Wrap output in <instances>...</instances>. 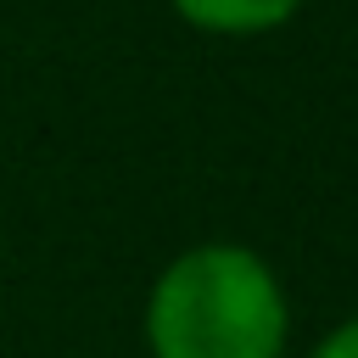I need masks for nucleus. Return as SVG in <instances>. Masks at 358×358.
Returning <instances> with one entry per match:
<instances>
[{
    "instance_id": "f257e3e1",
    "label": "nucleus",
    "mask_w": 358,
    "mask_h": 358,
    "mask_svg": "<svg viewBox=\"0 0 358 358\" xmlns=\"http://www.w3.org/2000/svg\"><path fill=\"white\" fill-rule=\"evenodd\" d=\"M291 313L274 268L235 241L179 252L145 302L151 358H285Z\"/></svg>"
},
{
    "instance_id": "f03ea898",
    "label": "nucleus",
    "mask_w": 358,
    "mask_h": 358,
    "mask_svg": "<svg viewBox=\"0 0 358 358\" xmlns=\"http://www.w3.org/2000/svg\"><path fill=\"white\" fill-rule=\"evenodd\" d=\"M173 11L201 34H268L302 11V0H173Z\"/></svg>"
},
{
    "instance_id": "7ed1b4c3",
    "label": "nucleus",
    "mask_w": 358,
    "mask_h": 358,
    "mask_svg": "<svg viewBox=\"0 0 358 358\" xmlns=\"http://www.w3.org/2000/svg\"><path fill=\"white\" fill-rule=\"evenodd\" d=\"M313 358H358V319H347V324H336L319 347H313Z\"/></svg>"
}]
</instances>
